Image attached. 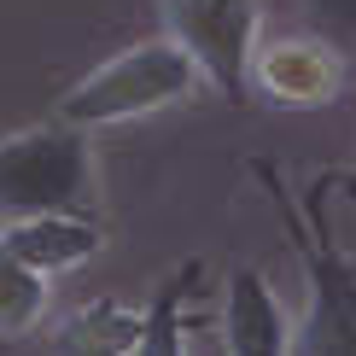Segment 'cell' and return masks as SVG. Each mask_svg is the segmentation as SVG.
Returning <instances> with one entry per match:
<instances>
[{
	"label": "cell",
	"instance_id": "obj_12",
	"mask_svg": "<svg viewBox=\"0 0 356 356\" xmlns=\"http://www.w3.org/2000/svg\"><path fill=\"white\" fill-rule=\"evenodd\" d=\"M333 187L345 193V199H356V164H350V170H339V175H333Z\"/></svg>",
	"mask_w": 356,
	"mask_h": 356
},
{
	"label": "cell",
	"instance_id": "obj_9",
	"mask_svg": "<svg viewBox=\"0 0 356 356\" xmlns=\"http://www.w3.org/2000/svg\"><path fill=\"white\" fill-rule=\"evenodd\" d=\"M47 309V275L24 269L6 245H0V339H18L41 321Z\"/></svg>",
	"mask_w": 356,
	"mask_h": 356
},
{
	"label": "cell",
	"instance_id": "obj_11",
	"mask_svg": "<svg viewBox=\"0 0 356 356\" xmlns=\"http://www.w3.org/2000/svg\"><path fill=\"white\" fill-rule=\"evenodd\" d=\"M298 12L316 35L339 41V47H356V0H298Z\"/></svg>",
	"mask_w": 356,
	"mask_h": 356
},
{
	"label": "cell",
	"instance_id": "obj_6",
	"mask_svg": "<svg viewBox=\"0 0 356 356\" xmlns=\"http://www.w3.org/2000/svg\"><path fill=\"white\" fill-rule=\"evenodd\" d=\"M0 245L35 275H65L94 257L106 245V234H99L94 211H41V216L0 222Z\"/></svg>",
	"mask_w": 356,
	"mask_h": 356
},
{
	"label": "cell",
	"instance_id": "obj_1",
	"mask_svg": "<svg viewBox=\"0 0 356 356\" xmlns=\"http://www.w3.org/2000/svg\"><path fill=\"white\" fill-rule=\"evenodd\" d=\"M257 181L269 187V204L286 228L292 251L304 269V321L292 327V356H356V263L333 240V175H316L304 187V199H292L286 175L275 164H251Z\"/></svg>",
	"mask_w": 356,
	"mask_h": 356
},
{
	"label": "cell",
	"instance_id": "obj_5",
	"mask_svg": "<svg viewBox=\"0 0 356 356\" xmlns=\"http://www.w3.org/2000/svg\"><path fill=\"white\" fill-rule=\"evenodd\" d=\"M345 47L327 35H280V41H257L245 65V94H263L280 111H309L345 94Z\"/></svg>",
	"mask_w": 356,
	"mask_h": 356
},
{
	"label": "cell",
	"instance_id": "obj_10",
	"mask_svg": "<svg viewBox=\"0 0 356 356\" xmlns=\"http://www.w3.org/2000/svg\"><path fill=\"white\" fill-rule=\"evenodd\" d=\"M135 333H140V309H117V304H94V309H76L58 333L65 350H135Z\"/></svg>",
	"mask_w": 356,
	"mask_h": 356
},
{
	"label": "cell",
	"instance_id": "obj_2",
	"mask_svg": "<svg viewBox=\"0 0 356 356\" xmlns=\"http://www.w3.org/2000/svg\"><path fill=\"white\" fill-rule=\"evenodd\" d=\"M193 88H199V65L164 35V41H140V47H123L106 65H94L58 99V117L76 129H111V123H135V117L181 106V99H193Z\"/></svg>",
	"mask_w": 356,
	"mask_h": 356
},
{
	"label": "cell",
	"instance_id": "obj_7",
	"mask_svg": "<svg viewBox=\"0 0 356 356\" xmlns=\"http://www.w3.org/2000/svg\"><path fill=\"white\" fill-rule=\"evenodd\" d=\"M222 345L234 356H286L292 350V321L263 286L257 269L228 275V316H222Z\"/></svg>",
	"mask_w": 356,
	"mask_h": 356
},
{
	"label": "cell",
	"instance_id": "obj_3",
	"mask_svg": "<svg viewBox=\"0 0 356 356\" xmlns=\"http://www.w3.org/2000/svg\"><path fill=\"white\" fill-rule=\"evenodd\" d=\"M41 211H94L88 129L65 123V117L0 140V222Z\"/></svg>",
	"mask_w": 356,
	"mask_h": 356
},
{
	"label": "cell",
	"instance_id": "obj_8",
	"mask_svg": "<svg viewBox=\"0 0 356 356\" xmlns=\"http://www.w3.org/2000/svg\"><path fill=\"white\" fill-rule=\"evenodd\" d=\"M199 292V263H187L181 275H170L158 286V298L140 309V333H135V350L140 356H175L181 350V298Z\"/></svg>",
	"mask_w": 356,
	"mask_h": 356
},
{
	"label": "cell",
	"instance_id": "obj_4",
	"mask_svg": "<svg viewBox=\"0 0 356 356\" xmlns=\"http://www.w3.org/2000/svg\"><path fill=\"white\" fill-rule=\"evenodd\" d=\"M164 29L216 94L245 99V65L263 29V0H164Z\"/></svg>",
	"mask_w": 356,
	"mask_h": 356
}]
</instances>
